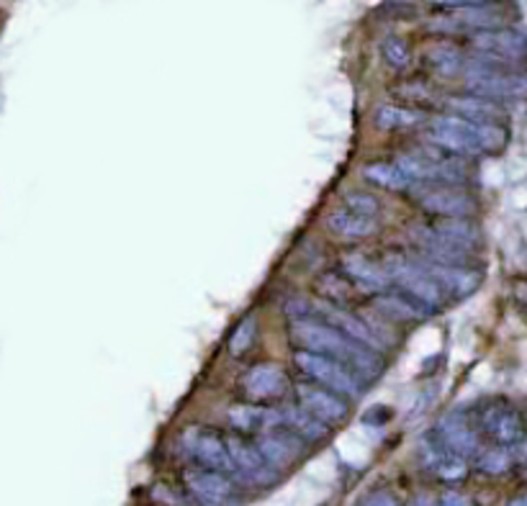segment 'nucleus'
<instances>
[{"label": "nucleus", "instance_id": "obj_1", "mask_svg": "<svg viewBox=\"0 0 527 506\" xmlns=\"http://www.w3.org/2000/svg\"><path fill=\"white\" fill-rule=\"evenodd\" d=\"M430 139L450 157L499 155L509 142V132L499 124H476L461 116H435L430 121Z\"/></svg>", "mask_w": 527, "mask_h": 506}, {"label": "nucleus", "instance_id": "obj_2", "mask_svg": "<svg viewBox=\"0 0 527 506\" xmlns=\"http://www.w3.org/2000/svg\"><path fill=\"white\" fill-rule=\"evenodd\" d=\"M293 339L307 352H316L324 357H333L337 363H342L345 368H350L355 375H376L381 370V357L378 352L366 350L360 345L350 342L348 337H342L340 331H334L327 324L309 322V319H298L291 324Z\"/></svg>", "mask_w": 527, "mask_h": 506}, {"label": "nucleus", "instance_id": "obj_3", "mask_svg": "<svg viewBox=\"0 0 527 506\" xmlns=\"http://www.w3.org/2000/svg\"><path fill=\"white\" fill-rule=\"evenodd\" d=\"M384 270L389 275V280H393L396 286H402L411 301H417L422 309L428 312H435L445 304V293L443 288L432 280L430 275L425 273L422 262H414V260H407L404 254H389L384 262Z\"/></svg>", "mask_w": 527, "mask_h": 506}, {"label": "nucleus", "instance_id": "obj_4", "mask_svg": "<svg viewBox=\"0 0 527 506\" xmlns=\"http://www.w3.org/2000/svg\"><path fill=\"white\" fill-rule=\"evenodd\" d=\"M466 85L473 96L487 98H520L527 96V75L505 70V64L481 59L466 67Z\"/></svg>", "mask_w": 527, "mask_h": 506}, {"label": "nucleus", "instance_id": "obj_5", "mask_svg": "<svg viewBox=\"0 0 527 506\" xmlns=\"http://www.w3.org/2000/svg\"><path fill=\"white\" fill-rule=\"evenodd\" d=\"M296 365L304 370L309 378H314L322 389L333 390L337 396H358L360 393L358 375L350 368H345L342 363L333 360V357L298 350L296 352Z\"/></svg>", "mask_w": 527, "mask_h": 506}, {"label": "nucleus", "instance_id": "obj_6", "mask_svg": "<svg viewBox=\"0 0 527 506\" xmlns=\"http://www.w3.org/2000/svg\"><path fill=\"white\" fill-rule=\"evenodd\" d=\"M183 450L201 470L212 473H232V458L227 450V440L209 427H191L183 434Z\"/></svg>", "mask_w": 527, "mask_h": 506}, {"label": "nucleus", "instance_id": "obj_7", "mask_svg": "<svg viewBox=\"0 0 527 506\" xmlns=\"http://www.w3.org/2000/svg\"><path fill=\"white\" fill-rule=\"evenodd\" d=\"M479 425L497 448H512L525 437V419L507 401H488L479 414Z\"/></svg>", "mask_w": 527, "mask_h": 506}, {"label": "nucleus", "instance_id": "obj_8", "mask_svg": "<svg viewBox=\"0 0 527 506\" xmlns=\"http://www.w3.org/2000/svg\"><path fill=\"white\" fill-rule=\"evenodd\" d=\"M473 47L479 49V57L497 64H512L527 59V34L520 29L479 31L473 37Z\"/></svg>", "mask_w": 527, "mask_h": 506}, {"label": "nucleus", "instance_id": "obj_9", "mask_svg": "<svg viewBox=\"0 0 527 506\" xmlns=\"http://www.w3.org/2000/svg\"><path fill=\"white\" fill-rule=\"evenodd\" d=\"M435 434L445 445V450L453 452L455 458H461V460L479 458V452H481L479 432L471 427V422L463 414H448V416H443L437 429H435Z\"/></svg>", "mask_w": 527, "mask_h": 506}, {"label": "nucleus", "instance_id": "obj_10", "mask_svg": "<svg viewBox=\"0 0 527 506\" xmlns=\"http://www.w3.org/2000/svg\"><path fill=\"white\" fill-rule=\"evenodd\" d=\"M186 486L201 506H229L235 502V484L224 473L194 467L186 473Z\"/></svg>", "mask_w": 527, "mask_h": 506}, {"label": "nucleus", "instance_id": "obj_11", "mask_svg": "<svg viewBox=\"0 0 527 506\" xmlns=\"http://www.w3.org/2000/svg\"><path fill=\"white\" fill-rule=\"evenodd\" d=\"M298 399H301V407L307 409V414H312L314 419L322 422V425H334V422H342L348 416V404L337 393L322 389V386L301 383Z\"/></svg>", "mask_w": 527, "mask_h": 506}, {"label": "nucleus", "instance_id": "obj_12", "mask_svg": "<svg viewBox=\"0 0 527 506\" xmlns=\"http://www.w3.org/2000/svg\"><path fill=\"white\" fill-rule=\"evenodd\" d=\"M419 206L428 214L440 216V219H469L476 214V198L455 188H435L430 193L419 195Z\"/></svg>", "mask_w": 527, "mask_h": 506}, {"label": "nucleus", "instance_id": "obj_13", "mask_svg": "<svg viewBox=\"0 0 527 506\" xmlns=\"http://www.w3.org/2000/svg\"><path fill=\"white\" fill-rule=\"evenodd\" d=\"M411 239L419 244V250H422V253H428L430 262H435V265L469 268V253H463V250H458V247L448 244V242H445L440 234L435 232L432 227H425V224L411 227Z\"/></svg>", "mask_w": 527, "mask_h": 506}, {"label": "nucleus", "instance_id": "obj_14", "mask_svg": "<svg viewBox=\"0 0 527 506\" xmlns=\"http://www.w3.org/2000/svg\"><path fill=\"white\" fill-rule=\"evenodd\" d=\"M422 268L443 288L445 296L466 298V296H471V293L481 286V273L479 270H471V268H448V265H435L430 260L422 262Z\"/></svg>", "mask_w": 527, "mask_h": 506}, {"label": "nucleus", "instance_id": "obj_15", "mask_svg": "<svg viewBox=\"0 0 527 506\" xmlns=\"http://www.w3.org/2000/svg\"><path fill=\"white\" fill-rule=\"evenodd\" d=\"M319 312L324 313V319H327L324 324H327V327H333L334 331H340L342 337H348L355 345H360V347H366V350L373 352L384 350V342H381L360 319H355L352 313L342 312V309H334V306H319Z\"/></svg>", "mask_w": 527, "mask_h": 506}, {"label": "nucleus", "instance_id": "obj_16", "mask_svg": "<svg viewBox=\"0 0 527 506\" xmlns=\"http://www.w3.org/2000/svg\"><path fill=\"white\" fill-rule=\"evenodd\" d=\"M242 386H245V393L255 401L275 399L286 390V373L275 363H260V365L247 370Z\"/></svg>", "mask_w": 527, "mask_h": 506}, {"label": "nucleus", "instance_id": "obj_17", "mask_svg": "<svg viewBox=\"0 0 527 506\" xmlns=\"http://www.w3.org/2000/svg\"><path fill=\"white\" fill-rule=\"evenodd\" d=\"M227 450H229V458H232V466L239 473L250 476V478H268V463L263 460L260 450L255 442L245 440V437H229L227 440Z\"/></svg>", "mask_w": 527, "mask_h": 506}, {"label": "nucleus", "instance_id": "obj_18", "mask_svg": "<svg viewBox=\"0 0 527 506\" xmlns=\"http://www.w3.org/2000/svg\"><path fill=\"white\" fill-rule=\"evenodd\" d=\"M345 273L363 291H384L391 283L389 275L384 270V265L373 262L368 257H360V254H352V257L345 260Z\"/></svg>", "mask_w": 527, "mask_h": 506}, {"label": "nucleus", "instance_id": "obj_19", "mask_svg": "<svg viewBox=\"0 0 527 506\" xmlns=\"http://www.w3.org/2000/svg\"><path fill=\"white\" fill-rule=\"evenodd\" d=\"M450 111H455L453 116L476 121V124H497V118L502 116V106L497 100H487L479 96H461L448 98Z\"/></svg>", "mask_w": 527, "mask_h": 506}, {"label": "nucleus", "instance_id": "obj_20", "mask_svg": "<svg viewBox=\"0 0 527 506\" xmlns=\"http://www.w3.org/2000/svg\"><path fill=\"white\" fill-rule=\"evenodd\" d=\"M229 419L242 432H271V429L281 427L278 409H265V407H253V404L232 407L229 409Z\"/></svg>", "mask_w": 527, "mask_h": 506}, {"label": "nucleus", "instance_id": "obj_21", "mask_svg": "<svg viewBox=\"0 0 527 506\" xmlns=\"http://www.w3.org/2000/svg\"><path fill=\"white\" fill-rule=\"evenodd\" d=\"M373 306L381 313H386L391 319L399 322H419L428 316V309H422L417 301H411L410 296H396V293H381L373 298Z\"/></svg>", "mask_w": 527, "mask_h": 506}, {"label": "nucleus", "instance_id": "obj_22", "mask_svg": "<svg viewBox=\"0 0 527 506\" xmlns=\"http://www.w3.org/2000/svg\"><path fill=\"white\" fill-rule=\"evenodd\" d=\"M432 229L440 234L448 244L463 250V253H471L481 242V234H479V229L471 224L469 219H443Z\"/></svg>", "mask_w": 527, "mask_h": 506}, {"label": "nucleus", "instance_id": "obj_23", "mask_svg": "<svg viewBox=\"0 0 527 506\" xmlns=\"http://www.w3.org/2000/svg\"><path fill=\"white\" fill-rule=\"evenodd\" d=\"M327 227H330V232L342 236V239H363V236H371L376 232V219H363V216H355L350 211H334L327 219Z\"/></svg>", "mask_w": 527, "mask_h": 506}, {"label": "nucleus", "instance_id": "obj_24", "mask_svg": "<svg viewBox=\"0 0 527 506\" xmlns=\"http://www.w3.org/2000/svg\"><path fill=\"white\" fill-rule=\"evenodd\" d=\"M278 414H281V425L291 427L301 440H322L327 434V427L322 422H316L312 414H307L304 409L283 407V409H278Z\"/></svg>", "mask_w": 527, "mask_h": 506}, {"label": "nucleus", "instance_id": "obj_25", "mask_svg": "<svg viewBox=\"0 0 527 506\" xmlns=\"http://www.w3.org/2000/svg\"><path fill=\"white\" fill-rule=\"evenodd\" d=\"M255 445H257L263 460H265L268 466H283V463L291 460L293 452H296V448L291 445V440H283L281 434H273V432H265Z\"/></svg>", "mask_w": 527, "mask_h": 506}, {"label": "nucleus", "instance_id": "obj_26", "mask_svg": "<svg viewBox=\"0 0 527 506\" xmlns=\"http://www.w3.org/2000/svg\"><path fill=\"white\" fill-rule=\"evenodd\" d=\"M363 176H366V180H371L381 188H389V191H407L411 185L393 162H373L363 170Z\"/></svg>", "mask_w": 527, "mask_h": 506}, {"label": "nucleus", "instance_id": "obj_27", "mask_svg": "<svg viewBox=\"0 0 527 506\" xmlns=\"http://www.w3.org/2000/svg\"><path fill=\"white\" fill-rule=\"evenodd\" d=\"M419 121H422V114L419 111H411V108H404V106H381L376 111V126L384 129V132L407 129V126H414Z\"/></svg>", "mask_w": 527, "mask_h": 506}, {"label": "nucleus", "instance_id": "obj_28", "mask_svg": "<svg viewBox=\"0 0 527 506\" xmlns=\"http://www.w3.org/2000/svg\"><path fill=\"white\" fill-rule=\"evenodd\" d=\"M476 466L487 476H505L512 467V455L507 452V448L484 450V452H479V463Z\"/></svg>", "mask_w": 527, "mask_h": 506}, {"label": "nucleus", "instance_id": "obj_29", "mask_svg": "<svg viewBox=\"0 0 527 506\" xmlns=\"http://www.w3.org/2000/svg\"><path fill=\"white\" fill-rule=\"evenodd\" d=\"M430 62L440 75H455L463 67V55L455 47H435L430 52Z\"/></svg>", "mask_w": 527, "mask_h": 506}, {"label": "nucleus", "instance_id": "obj_30", "mask_svg": "<svg viewBox=\"0 0 527 506\" xmlns=\"http://www.w3.org/2000/svg\"><path fill=\"white\" fill-rule=\"evenodd\" d=\"M255 334H257V322H255V316H247V319H242L239 324H237V330L232 331V337H229V352L239 357L242 352L250 350V345L255 342Z\"/></svg>", "mask_w": 527, "mask_h": 506}, {"label": "nucleus", "instance_id": "obj_31", "mask_svg": "<svg viewBox=\"0 0 527 506\" xmlns=\"http://www.w3.org/2000/svg\"><path fill=\"white\" fill-rule=\"evenodd\" d=\"M345 211H350L355 216H363V219H376L378 214V201L373 198L371 193H360V191H350V193L345 195Z\"/></svg>", "mask_w": 527, "mask_h": 506}, {"label": "nucleus", "instance_id": "obj_32", "mask_svg": "<svg viewBox=\"0 0 527 506\" xmlns=\"http://www.w3.org/2000/svg\"><path fill=\"white\" fill-rule=\"evenodd\" d=\"M381 49H384V57L389 59L393 67H407L410 64V44L404 39H399V37H389V39L381 44Z\"/></svg>", "mask_w": 527, "mask_h": 506}, {"label": "nucleus", "instance_id": "obj_33", "mask_svg": "<svg viewBox=\"0 0 527 506\" xmlns=\"http://www.w3.org/2000/svg\"><path fill=\"white\" fill-rule=\"evenodd\" d=\"M363 506H399V502H396V496L391 493V491H373V493H368L366 499H363Z\"/></svg>", "mask_w": 527, "mask_h": 506}, {"label": "nucleus", "instance_id": "obj_34", "mask_svg": "<svg viewBox=\"0 0 527 506\" xmlns=\"http://www.w3.org/2000/svg\"><path fill=\"white\" fill-rule=\"evenodd\" d=\"M512 293H514V301L527 309V275H523V278H514V283H512Z\"/></svg>", "mask_w": 527, "mask_h": 506}, {"label": "nucleus", "instance_id": "obj_35", "mask_svg": "<svg viewBox=\"0 0 527 506\" xmlns=\"http://www.w3.org/2000/svg\"><path fill=\"white\" fill-rule=\"evenodd\" d=\"M437 506H469V502H466V496H461L458 491H445V493L440 496Z\"/></svg>", "mask_w": 527, "mask_h": 506}, {"label": "nucleus", "instance_id": "obj_36", "mask_svg": "<svg viewBox=\"0 0 527 506\" xmlns=\"http://www.w3.org/2000/svg\"><path fill=\"white\" fill-rule=\"evenodd\" d=\"M404 506H435V504H432L430 496H419V499H414V502H410V504H404Z\"/></svg>", "mask_w": 527, "mask_h": 506}, {"label": "nucleus", "instance_id": "obj_37", "mask_svg": "<svg viewBox=\"0 0 527 506\" xmlns=\"http://www.w3.org/2000/svg\"><path fill=\"white\" fill-rule=\"evenodd\" d=\"M507 506H527V493H520V496L509 499Z\"/></svg>", "mask_w": 527, "mask_h": 506}, {"label": "nucleus", "instance_id": "obj_38", "mask_svg": "<svg viewBox=\"0 0 527 506\" xmlns=\"http://www.w3.org/2000/svg\"><path fill=\"white\" fill-rule=\"evenodd\" d=\"M525 476H527V467H525Z\"/></svg>", "mask_w": 527, "mask_h": 506}]
</instances>
